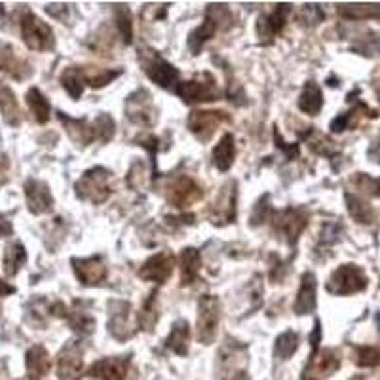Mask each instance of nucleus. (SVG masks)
<instances>
[{
    "mask_svg": "<svg viewBox=\"0 0 380 380\" xmlns=\"http://www.w3.org/2000/svg\"><path fill=\"white\" fill-rule=\"evenodd\" d=\"M76 196L93 206L105 204L112 196V174L105 167H91L76 181Z\"/></svg>",
    "mask_w": 380,
    "mask_h": 380,
    "instance_id": "1",
    "label": "nucleus"
},
{
    "mask_svg": "<svg viewBox=\"0 0 380 380\" xmlns=\"http://www.w3.org/2000/svg\"><path fill=\"white\" fill-rule=\"evenodd\" d=\"M175 93L181 97L187 105H196V103H213L221 99V90L217 86L215 76L211 73H200L196 78L187 80V82L177 84Z\"/></svg>",
    "mask_w": 380,
    "mask_h": 380,
    "instance_id": "2",
    "label": "nucleus"
},
{
    "mask_svg": "<svg viewBox=\"0 0 380 380\" xmlns=\"http://www.w3.org/2000/svg\"><path fill=\"white\" fill-rule=\"evenodd\" d=\"M221 318H223L221 300L215 295H202L196 318V337L202 344H211L215 340Z\"/></svg>",
    "mask_w": 380,
    "mask_h": 380,
    "instance_id": "3",
    "label": "nucleus"
},
{
    "mask_svg": "<svg viewBox=\"0 0 380 380\" xmlns=\"http://www.w3.org/2000/svg\"><path fill=\"white\" fill-rule=\"evenodd\" d=\"M21 36L29 50L51 51L56 48V36H54L51 27L33 12H27L25 16L21 17Z\"/></svg>",
    "mask_w": 380,
    "mask_h": 380,
    "instance_id": "4",
    "label": "nucleus"
},
{
    "mask_svg": "<svg viewBox=\"0 0 380 380\" xmlns=\"http://www.w3.org/2000/svg\"><path fill=\"white\" fill-rule=\"evenodd\" d=\"M132 305L126 300L108 302V333L120 342H126L139 331V318L132 314Z\"/></svg>",
    "mask_w": 380,
    "mask_h": 380,
    "instance_id": "5",
    "label": "nucleus"
},
{
    "mask_svg": "<svg viewBox=\"0 0 380 380\" xmlns=\"http://www.w3.org/2000/svg\"><path fill=\"white\" fill-rule=\"evenodd\" d=\"M236 213H238V185L236 181H228L211 202L207 217L215 226H226L236 221Z\"/></svg>",
    "mask_w": 380,
    "mask_h": 380,
    "instance_id": "6",
    "label": "nucleus"
},
{
    "mask_svg": "<svg viewBox=\"0 0 380 380\" xmlns=\"http://www.w3.org/2000/svg\"><path fill=\"white\" fill-rule=\"evenodd\" d=\"M274 232L287 241L289 246H295L300 238V234L308 224V213L305 209L297 207H287L283 211H274V217H270Z\"/></svg>",
    "mask_w": 380,
    "mask_h": 380,
    "instance_id": "7",
    "label": "nucleus"
},
{
    "mask_svg": "<svg viewBox=\"0 0 380 380\" xmlns=\"http://www.w3.org/2000/svg\"><path fill=\"white\" fill-rule=\"evenodd\" d=\"M139 63L143 67V73L160 88H169L179 80V69L164 58H160L156 51L139 50Z\"/></svg>",
    "mask_w": 380,
    "mask_h": 380,
    "instance_id": "8",
    "label": "nucleus"
},
{
    "mask_svg": "<svg viewBox=\"0 0 380 380\" xmlns=\"http://www.w3.org/2000/svg\"><path fill=\"white\" fill-rule=\"evenodd\" d=\"M367 287V276L357 265H342L331 274L325 289L331 295H352Z\"/></svg>",
    "mask_w": 380,
    "mask_h": 380,
    "instance_id": "9",
    "label": "nucleus"
},
{
    "mask_svg": "<svg viewBox=\"0 0 380 380\" xmlns=\"http://www.w3.org/2000/svg\"><path fill=\"white\" fill-rule=\"evenodd\" d=\"M202 196H204L202 187L189 175H179L165 187V198L177 209L194 206L196 202L202 200Z\"/></svg>",
    "mask_w": 380,
    "mask_h": 380,
    "instance_id": "10",
    "label": "nucleus"
},
{
    "mask_svg": "<svg viewBox=\"0 0 380 380\" xmlns=\"http://www.w3.org/2000/svg\"><path fill=\"white\" fill-rule=\"evenodd\" d=\"M126 118L137 126L152 128L158 120V108L147 90H137L126 101Z\"/></svg>",
    "mask_w": 380,
    "mask_h": 380,
    "instance_id": "11",
    "label": "nucleus"
},
{
    "mask_svg": "<svg viewBox=\"0 0 380 380\" xmlns=\"http://www.w3.org/2000/svg\"><path fill=\"white\" fill-rule=\"evenodd\" d=\"M230 118L223 110H192L187 118L190 133H194L202 143H207L223 124Z\"/></svg>",
    "mask_w": 380,
    "mask_h": 380,
    "instance_id": "12",
    "label": "nucleus"
},
{
    "mask_svg": "<svg viewBox=\"0 0 380 380\" xmlns=\"http://www.w3.org/2000/svg\"><path fill=\"white\" fill-rule=\"evenodd\" d=\"M84 369V344L80 340H69L58 355L59 380H76Z\"/></svg>",
    "mask_w": 380,
    "mask_h": 380,
    "instance_id": "13",
    "label": "nucleus"
},
{
    "mask_svg": "<svg viewBox=\"0 0 380 380\" xmlns=\"http://www.w3.org/2000/svg\"><path fill=\"white\" fill-rule=\"evenodd\" d=\"M221 361H223V380L246 379V365H248L246 346L238 344L236 340H228L221 350Z\"/></svg>",
    "mask_w": 380,
    "mask_h": 380,
    "instance_id": "14",
    "label": "nucleus"
},
{
    "mask_svg": "<svg viewBox=\"0 0 380 380\" xmlns=\"http://www.w3.org/2000/svg\"><path fill=\"white\" fill-rule=\"evenodd\" d=\"M71 266L75 270L76 280L86 287L101 285L103 281L107 280V266L103 263V259L97 255L88 257V259L75 257V259H71Z\"/></svg>",
    "mask_w": 380,
    "mask_h": 380,
    "instance_id": "15",
    "label": "nucleus"
},
{
    "mask_svg": "<svg viewBox=\"0 0 380 380\" xmlns=\"http://www.w3.org/2000/svg\"><path fill=\"white\" fill-rule=\"evenodd\" d=\"M291 12V4H276L272 12L261 14L257 19V36L261 42L270 44V42L283 31L285 27V19Z\"/></svg>",
    "mask_w": 380,
    "mask_h": 380,
    "instance_id": "16",
    "label": "nucleus"
},
{
    "mask_svg": "<svg viewBox=\"0 0 380 380\" xmlns=\"http://www.w3.org/2000/svg\"><path fill=\"white\" fill-rule=\"evenodd\" d=\"M177 265V259L169 251H162L152 255L149 261H145V265L139 268V278L147 281H156V283H165L171 278V274Z\"/></svg>",
    "mask_w": 380,
    "mask_h": 380,
    "instance_id": "17",
    "label": "nucleus"
},
{
    "mask_svg": "<svg viewBox=\"0 0 380 380\" xmlns=\"http://www.w3.org/2000/svg\"><path fill=\"white\" fill-rule=\"evenodd\" d=\"M25 200L27 207L33 215H44V213H50L54 209V196H51L50 187L44 181L38 179H29L25 182Z\"/></svg>",
    "mask_w": 380,
    "mask_h": 380,
    "instance_id": "18",
    "label": "nucleus"
},
{
    "mask_svg": "<svg viewBox=\"0 0 380 380\" xmlns=\"http://www.w3.org/2000/svg\"><path fill=\"white\" fill-rule=\"evenodd\" d=\"M0 71L19 82L33 75L29 61L21 58L12 44H0Z\"/></svg>",
    "mask_w": 380,
    "mask_h": 380,
    "instance_id": "19",
    "label": "nucleus"
},
{
    "mask_svg": "<svg viewBox=\"0 0 380 380\" xmlns=\"http://www.w3.org/2000/svg\"><path fill=\"white\" fill-rule=\"evenodd\" d=\"M128 367H130V355L105 357L91 365L88 375L95 380H126Z\"/></svg>",
    "mask_w": 380,
    "mask_h": 380,
    "instance_id": "20",
    "label": "nucleus"
},
{
    "mask_svg": "<svg viewBox=\"0 0 380 380\" xmlns=\"http://www.w3.org/2000/svg\"><path fill=\"white\" fill-rule=\"evenodd\" d=\"M339 365V357H337V354H335L333 350L316 352V354H312V357H310V364H308V369H306L302 379L322 380L337 371Z\"/></svg>",
    "mask_w": 380,
    "mask_h": 380,
    "instance_id": "21",
    "label": "nucleus"
},
{
    "mask_svg": "<svg viewBox=\"0 0 380 380\" xmlns=\"http://www.w3.org/2000/svg\"><path fill=\"white\" fill-rule=\"evenodd\" d=\"M58 118L65 128L69 139L76 143L78 147H88V145H91V141H95L93 126L86 122L84 118H69L65 112H58Z\"/></svg>",
    "mask_w": 380,
    "mask_h": 380,
    "instance_id": "22",
    "label": "nucleus"
},
{
    "mask_svg": "<svg viewBox=\"0 0 380 380\" xmlns=\"http://www.w3.org/2000/svg\"><path fill=\"white\" fill-rule=\"evenodd\" d=\"M316 289H318V281L312 272L302 274V281H300V289L295 298L293 310L297 316L312 314L316 310Z\"/></svg>",
    "mask_w": 380,
    "mask_h": 380,
    "instance_id": "23",
    "label": "nucleus"
},
{
    "mask_svg": "<svg viewBox=\"0 0 380 380\" xmlns=\"http://www.w3.org/2000/svg\"><path fill=\"white\" fill-rule=\"evenodd\" d=\"M0 112L8 126L16 128L23 122V115H21V107L17 103L16 93L8 84H4L2 80H0Z\"/></svg>",
    "mask_w": 380,
    "mask_h": 380,
    "instance_id": "24",
    "label": "nucleus"
},
{
    "mask_svg": "<svg viewBox=\"0 0 380 380\" xmlns=\"http://www.w3.org/2000/svg\"><path fill=\"white\" fill-rule=\"evenodd\" d=\"M236 160V141L232 133H224L213 149V164L219 171H228Z\"/></svg>",
    "mask_w": 380,
    "mask_h": 380,
    "instance_id": "25",
    "label": "nucleus"
},
{
    "mask_svg": "<svg viewBox=\"0 0 380 380\" xmlns=\"http://www.w3.org/2000/svg\"><path fill=\"white\" fill-rule=\"evenodd\" d=\"M217 31H221L219 23H217L215 19H211L209 16H206L204 23H202L200 27H196V29L189 34V48L190 51H192V56H198L207 42L215 36Z\"/></svg>",
    "mask_w": 380,
    "mask_h": 380,
    "instance_id": "26",
    "label": "nucleus"
},
{
    "mask_svg": "<svg viewBox=\"0 0 380 380\" xmlns=\"http://www.w3.org/2000/svg\"><path fill=\"white\" fill-rule=\"evenodd\" d=\"M202 259L200 251L194 248H185L179 255V268H181V285H190L198 278Z\"/></svg>",
    "mask_w": 380,
    "mask_h": 380,
    "instance_id": "27",
    "label": "nucleus"
},
{
    "mask_svg": "<svg viewBox=\"0 0 380 380\" xmlns=\"http://www.w3.org/2000/svg\"><path fill=\"white\" fill-rule=\"evenodd\" d=\"M323 107V93L320 90V86L310 80V82L305 84V88L298 95V108L308 116L320 115V110Z\"/></svg>",
    "mask_w": 380,
    "mask_h": 380,
    "instance_id": "28",
    "label": "nucleus"
},
{
    "mask_svg": "<svg viewBox=\"0 0 380 380\" xmlns=\"http://www.w3.org/2000/svg\"><path fill=\"white\" fill-rule=\"evenodd\" d=\"M27 263V251L25 246L21 241H12L4 249V257H2V265H4V274L6 278H14L17 272L21 270V266Z\"/></svg>",
    "mask_w": 380,
    "mask_h": 380,
    "instance_id": "29",
    "label": "nucleus"
},
{
    "mask_svg": "<svg viewBox=\"0 0 380 380\" xmlns=\"http://www.w3.org/2000/svg\"><path fill=\"white\" fill-rule=\"evenodd\" d=\"M25 367L31 377H44L51 369V357L44 346H33L25 355Z\"/></svg>",
    "mask_w": 380,
    "mask_h": 380,
    "instance_id": "30",
    "label": "nucleus"
},
{
    "mask_svg": "<svg viewBox=\"0 0 380 380\" xmlns=\"http://www.w3.org/2000/svg\"><path fill=\"white\" fill-rule=\"evenodd\" d=\"M189 342H190V325L187 320H179L174 323L169 337L165 339V346L177 355L189 354Z\"/></svg>",
    "mask_w": 380,
    "mask_h": 380,
    "instance_id": "31",
    "label": "nucleus"
},
{
    "mask_svg": "<svg viewBox=\"0 0 380 380\" xmlns=\"http://www.w3.org/2000/svg\"><path fill=\"white\" fill-rule=\"evenodd\" d=\"M25 99L29 108H31V112H33L34 120L38 124H48L51 116V105L50 101L46 99V95L38 88H31V90L27 91Z\"/></svg>",
    "mask_w": 380,
    "mask_h": 380,
    "instance_id": "32",
    "label": "nucleus"
},
{
    "mask_svg": "<svg viewBox=\"0 0 380 380\" xmlns=\"http://www.w3.org/2000/svg\"><path fill=\"white\" fill-rule=\"evenodd\" d=\"M76 305V302H75ZM67 322H69V327L75 331L76 335H80V337H90L91 333L95 331V318L90 314V312H86V310H80L78 305L73 310H69L67 312Z\"/></svg>",
    "mask_w": 380,
    "mask_h": 380,
    "instance_id": "33",
    "label": "nucleus"
},
{
    "mask_svg": "<svg viewBox=\"0 0 380 380\" xmlns=\"http://www.w3.org/2000/svg\"><path fill=\"white\" fill-rule=\"evenodd\" d=\"M84 75V82L91 88H103L110 84L115 78L122 75V69H97V67H80Z\"/></svg>",
    "mask_w": 380,
    "mask_h": 380,
    "instance_id": "34",
    "label": "nucleus"
},
{
    "mask_svg": "<svg viewBox=\"0 0 380 380\" xmlns=\"http://www.w3.org/2000/svg\"><path fill=\"white\" fill-rule=\"evenodd\" d=\"M59 80H61V86L65 88V91L73 99L78 101L82 97L86 82H84V75L80 67H69V69H65Z\"/></svg>",
    "mask_w": 380,
    "mask_h": 380,
    "instance_id": "35",
    "label": "nucleus"
},
{
    "mask_svg": "<svg viewBox=\"0 0 380 380\" xmlns=\"http://www.w3.org/2000/svg\"><path fill=\"white\" fill-rule=\"evenodd\" d=\"M339 14L346 19H380V4H340Z\"/></svg>",
    "mask_w": 380,
    "mask_h": 380,
    "instance_id": "36",
    "label": "nucleus"
},
{
    "mask_svg": "<svg viewBox=\"0 0 380 380\" xmlns=\"http://www.w3.org/2000/svg\"><path fill=\"white\" fill-rule=\"evenodd\" d=\"M346 204H348V213L352 215L354 221H357V223H361V224L372 223V219H375V211H372V207L369 206L364 198L354 196V194H346Z\"/></svg>",
    "mask_w": 380,
    "mask_h": 380,
    "instance_id": "37",
    "label": "nucleus"
},
{
    "mask_svg": "<svg viewBox=\"0 0 380 380\" xmlns=\"http://www.w3.org/2000/svg\"><path fill=\"white\" fill-rule=\"evenodd\" d=\"M115 21H116V29L118 33L122 36L126 46H130L133 42V17L130 8L126 4H116L115 8Z\"/></svg>",
    "mask_w": 380,
    "mask_h": 380,
    "instance_id": "38",
    "label": "nucleus"
},
{
    "mask_svg": "<svg viewBox=\"0 0 380 380\" xmlns=\"http://www.w3.org/2000/svg\"><path fill=\"white\" fill-rule=\"evenodd\" d=\"M298 344H300V337H298V333L295 331H285V333H281L278 340H276V350H274V354L278 359H289L291 355L295 354L298 350Z\"/></svg>",
    "mask_w": 380,
    "mask_h": 380,
    "instance_id": "39",
    "label": "nucleus"
},
{
    "mask_svg": "<svg viewBox=\"0 0 380 380\" xmlns=\"http://www.w3.org/2000/svg\"><path fill=\"white\" fill-rule=\"evenodd\" d=\"M158 318H160V310H158L156 291H152L145 306H143V312L139 314V327L145 331H152L154 325H156Z\"/></svg>",
    "mask_w": 380,
    "mask_h": 380,
    "instance_id": "40",
    "label": "nucleus"
},
{
    "mask_svg": "<svg viewBox=\"0 0 380 380\" xmlns=\"http://www.w3.org/2000/svg\"><path fill=\"white\" fill-rule=\"evenodd\" d=\"M91 126H93L95 139L101 141L103 145L115 137L116 124H115V120H112V116L108 115V112H103V115L97 116V118H95V122H93Z\"/></svg>",
    "mask_w": 380,
    "mask_h": 380,
    "instance_id": "41",
    "label": "nucleus"
},
{
    "mask_svg": "<svg viewBox=\"0 0 380 380\" xmlns=\"http://www.w3.org/2000/svg\"><path fill=\"white\" fill-rule=\"evenodd\" d=\"M355 364L359 367H379L380 365V348L361 346L357 348V359Z\"/></svg>",
    "mask_w": 380,
    "mask_h": 380,
    "instance_id": "42",
    "label": "nucleus"
},
{
    "mask_svg": "<svg viewBox=\"0 0 380 380\" xmlns=\"http://www.w3.org/2000/svg\"><path fill=\"white\" fill-rule=\"evenodd\" d=\"M354 182L357 185L359 190H364L367 194L380 198V179H372L367 174H355Z\"/></svg>",
    "mask_w": 380,
    "mask_h": 380,
    "instance_id": "43",
    "label": "nucleus"
},
{
    "mask_svg": "<svg viewBox=\"0 0 380 380\" xmlns=\"http://www.w3.org/2000/svg\"><path fill=\"white\" fill-rule=\"evenodd\" d=\"M145 174H147V165L137 160V162L130 167V171H128V187H132V189L143 187L145 181H147Z\"/></svg>",
    "mask_w": 380,
    "mask_h": 380,
    "instance_id": "44",
    "label": "nucleus"
},
{
    "mask_svg": "<svg viewBox=\"0 0 380 380\" xmlns=\"http://www.w3.org/2000/svg\"><path fill=\"white\" fill-rule=\"evenodd\" d=\"M274 141H276V147L287 156V160H295L298 156V152H300L298 145H289V143H285V141L281 139L278 126H274Z\"/></svg>",
    "mask_w": 380,
    "mask_h": 380,
    "instance_id": "45",
    "label": "nucleus"
},
{
    "mask_svg": "<svg viewBox=\"0 0 380 380\" xmlns=\"http://www.w3.org/2000/svg\"><path fill=\"white\" fill-rule=\"evenodd\" d=\"M302 19H305L306 23H310V25H318L320 21H323V12L322 8L318 6V4H306L305 8H302Z\"/></svg>",
    "mask_w": 380,
    "mask_h": 380,
    "instance_id": "46",
    "label": "nucleus"
},
{
    "mask_svg": "<svg viewBox=\"0 0 380 380\" xmlns=\"http://www.w3.org/2000/svg\"><path fill=\"white\" fill-rule=\"evenodd\" d=\"M141 147H145V149L150 152V160H152V165H154V169H156V152L160 149V139L154 137V135H149L147 139H141Z\"/></svg>",
    "mask_w": 380,
    "mask_h": 380,
    "instance_id": "47",
    "label": "nucleus"
},
{
    "mask_svg": "<svg viewBox=\"0 0 380 380\" xmlns=\"http://www.w3.org/2000/svg\"><path fill=\"white\" fill-rule=\"evenodd\" d=\"M46 12H48L51 17L59 19V21H67L65 14H69L71 8H69V4H48V6H46Z\"/></svg>",
    "mask_w": 380,
    "mask_h": 380,
    "instance_id": "48",
    "label": "nucleus"
},
{
    "mask_svg": "<svg viewBox=\"0 0 380 380\" xmlns=\"http://www.w3.org/2000/svg\"><path fill=\"white\" fill-rule=\"evenodd\" d=\"M14 232V226L10 223L8 219L4 215H0V238H6V236H12Z\"/></svg>",
    "mask_w": 380,
    "mask_h": 380,
    "instance_id": "49",
    "label": "nucleus"
},
{
    "mask_svg": "<svg viewBox=\"0 0 380 380\" xmlns=\"http://www.w3.org/2000/svg\"><path fill=\"white\" fill-rule=\"evenodd\" d=\"M12 293H16V287H12L10 283L0 280V297H6V295H12Z\"/></svg>",
    "mask_w": 380,
    "mask_h": 380,
    "instance_id": "50",
    "label": "nucleus"
},
{
    "mask_svg": "<svg viewBox=\"0 0 380 380\" xmlns=\"http://www.w3.org/2000/svg\"><path fill=\"white\" fill-rule=\"evenodd\" d=\"M0 175H4V179L8 181V160L6 158H0Z\"/></svg>",
    "mask_w": 380,
    "mask_h": 380,
    "instance_id": "51",
    "label": "nucleus"
},
{
    "mask_svg": "<svg viewBox=\"0 0 380 380\" xmlns=\"http://www.w3.org/2000/svg\"><path fill=\"white\" fill-rule=\"evenodd\" d=\"M375 320H377V325H379V331H380V312L377 314V318H375Z\"/></svg>",
    "mask_w": 380,
    "mask_h": 380,
    "instance_id": "52",
    "label": "nucleus"
},
{
    "mask_svg": "<svg viewBox=\"0 0 380 380\" xmlns=\"http://www.w3.org/2000/svg\"><path fill=\"white\" fill-rule=\"evenodd\" d=\"M19 380H36L34 377H25V379H19Z\"/></svg>",
    "mask_w": 380,
    "mask_h": 380,
    "instance_id": "53",
    "label": "nucleus"
}]
</instances>
